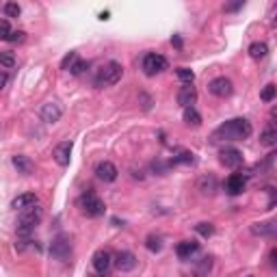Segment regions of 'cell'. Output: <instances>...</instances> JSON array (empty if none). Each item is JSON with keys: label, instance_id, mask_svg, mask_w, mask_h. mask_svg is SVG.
<instances>
[{"label": "cell", "instance_id": "obj_20", "mask_svg": "<svg viewBox=\"0 0 277 277\" xmlns=\"http://www.w3.org/2000/svg\"><path fill=\"white\" fill-rule=\"evenodd\" d=\"M260 143L266 145V148H273V145L277 143V130H275V124L269 122V126H266L264 130H262L260 134Z\"/></svg>", "mask_w": 277, "mask_h": 277}, {"label": "cell", "instance_id": "obj_38", "mask_svg": "<svg viewBox=\"0 0 277 277\" xmlns=\"http://www.w3.org/2000/svg\"><path fill=\"white\" fill-rule=\"evenodd\" d=\"M275 258H277V249L273 247V249L269 251V262H271V266H275V264H277V260H275Z\"/></svg>", "mask_w": 277, "mask_h": 277}, {"label": "cell", "instance_id": "obj_40", "mask_svg": "<svg viewBox=\"0 0 277 277\" xmlns=\"http://www.w3.org/2000/svg\"><path fill=\"white\" fill-rule=\"evenodd\" d=\"M171 43H173L175 48H182V39H180L178 35H173V37H171Z\"/></svg>", "mask_w": 277, "mask_h": 277}, {"label": "cell", "instance_id": "obj_16", "mask_svg": "<svg viewBox=\"0 0 277 277\" xmlns=\"http://www.w3.org/2000/svg\"><path fill=\"white\" fill-rule=\"evenodd\" d=\"M197 251H199V243H195V240H182V243H178V247H175V254L182 260H191Z\"/></svg>", "mask_w": 277, "mask_h": 277}, {"label": "cell", "instance_id": "obj_31", "mask_svg": "<svg viewBox=\"0 0 277 277\" xmlns=\"http://www.w3.org/2000/svg\"><path fill=\"white\" fill-rule=\"evenodd\" d=\"M145 247H148L149 251H160V249H163V243H160L158 236H148V240H145Z\"/></svg>", "mask_w": 277, "mask_h": 277}, {"label": "cell", "instance_id": "obj_3", "mask_svg": "<svg viewBox=\"0 0 277 277\" xmlns=\"http://www.w3.org/2000/svg\"><path fill=\"white\" fill-rule=\"evenodd\" d=\"M78 208H80V213L83 214H87V216H91V219H95V216H102L104 214V210H107V206H104V201L98 197L95 193H83L78 197Z\"/></svg>", "mask_w": 277, "mask_h": 277}, {"label": "cell", "instance_id": "obj_22", "mask_svg": "<svg viewBox=\"0 0 277 277\" xmlns=\"http://www.w3.org/2000/svg\"><path fill=\"white\" fill-rule=\"evenodd\" d=\"M193 163H195L193 152H180L171 158V165H193Z\"/></svg>", "mask_w": 277, "mask_h": 277}, {"label": "cell", "instance_id": "obj_1", "mask_svg": "<svg viewBox=\"0 0 277 277\" xmlns=\"http://www.w3.org/2000/svg\"><path fill=\"white\" fill-rule=\"evenodd\" d=\"M251 132H254V126H251L249 119L236 117V119H230V122L221 124L219 128L214 130V139L243 141V139H247V137H251Z\"/></svg>", "mask_w": 277, "mask_h": 277}, {"label": "cell", "instance_id": "obj_34", "mask_svg": "<svg viewBox=\"0 0 277 277\" xmlns=\"http://www.w3.org/2000/svg\"><path fill=\"white\" fill-rule=\"evenodd\" d=\"M9 35H11V24H9V20H0V39L7 42Z\"/></svg>", "mask_w": 277, "mask_h": 277}, {"label": "cell", "instance_id": "obj_33", "mask_svg": "<svg viewBox=\"0 0 277 277\" xmlns=\"http://www.w3.org/2000/svg\"><path fill=\"white\" fill-rule=\"evenodd\" d=\"M76 61H78V54H76V52H69V54H65V57H63V61H61V69H69V67H72V65L76 63Z\"/></svg>", "mask_w": 277, "mask_h": 277}, {"label": "cell", "instance_id": "obj_14", "mask_svg": "<svg viewBox=\"0 0 277 277\" xmlns=\"http://www.w3.org/2000/svg\"><path fill=\"white\" fill-rule=\"evenodd\" d=\"M195 102H197V91H195V87L193 85H184L178 91V104L182 108H191Z\"/></svg>", "mask_w": 277, "mask_h": 277}, {"label": "cell", "instance_id": "obj_23", "mask_svg": "<svg viewBox=\"0 0 277 277\" xmlns=\"http://www.w3.org/2000/svg\"><path fill=\"white\" fill-rule=\"evenodd\" d=\"M184 122L189 124V126H201V115H199L193 107H191V108H184Z\"/></svg>", "mask_w": 277, "mask_h": 277}, {"label": "cell", "instance_id": "obj_19", "mask_svg": "<svg viewBox=\"0 0 277 277\" xmlns=\"http://www.w3.org/2000/svg\"><path fill=\"white\" fill-rule=\"evenodd\" d=\"M275 232H277L275 221H262V223L251 225V234L254 236H275Z\"/></svg>", "mask_w": 277, "mask_h": 277}, {"label": "cell", "instance_id": "obj_39", "mask_svg": "<svg viewBox=\"0 0 277 277\" xmlns=\"http://www.w3.org/2000/svg\"><path fill=\"white\" fill-rule=\"evenodd\" d=\"M238 9H243V0H240V2H236V4H228V7H225V11H238Z\"/></svg>", "mask_w": 277, "mask_h": 277}, {"label": "cell", "instance_id": "obj_11", "mask_svg": "<svg viewBox=\"0 0 277 277\" xmlns=\"http://www.w3.org/2000/svg\"><path fill=\"white\" fill-rule=\"evenodd\" d=\"M221 163L225 165V167H230V169H236V167H240L243 165V154L238 152L236 148H225V149H221Z\"/></svg>", "mask_w": 277, "mask_h": 277}, {"label": "cell", "instance_id": "obj_2", "mask_svg": "<svg viewBox=\"0 0 277 277\" xmlns=\"http://www.w3.org/2000/svg\"><path fill=\"white\" fill-rule=\"evenodd\" d=\"M42 216H43V208L39 204L22 210L18 216V238H31V234L39 225V221H42Z\"/></svg>", "mask_w": 277, "mask_h": 277}, {"label": "cell", "instance_id": "obj_27", "mask_svg": "<svg viewBox=\"0 0 277 277\" xmlns=\"http://www.w3.org/2000/svg\"><path fill=\"white\" fill-rule=\"evenodd\" d=\"M210 269H213V258H210V256H206V258H201L199 266H197V275H199V277L208 275Z\"/></svg>", "mask_w": 277, "mask_h": 277}, {"label": "cell", "instance_id": "obj_26", "mask_svg": "<svg viewBox=\"0 0 277 277\" xmlns=\"http://www.w3.org/2000/svg\"><path fill=\"white\" fill-rule=\"evenodd\" d=\"M2 11H4V16H7V18H20V13H22V7H20L18 2H4Z\"/></svg>", "mask_w": 277, "mask_h": 277}, {"label": "cell", "instance_id": "obj_32", "mask_svg": "<svg viewBox=\"0 0 277 277\" xmlns=\"http://www.w3.org/2000/svg\"><path fill=\"white\" fill-rule=\"evenodd\" d=\"M199 189H201V193H213V189H214V178L210 175V178H201L199 180Z\"/></svg>", "mask_w": 277, "mask_h": 277}, {"label": "cell", "instance_id": "obj_30", "mask_svg": "<svg viewBox=\"0 0 277 277\" xmlns=\"http://www.w3.org/2000/svg\"><path fill=\"white\" fill-rule=\"evenodd\" d=\"M85 69H89V63L80 61V59H78V61L69 67V74H72V76H80V74H85Z\"/></svg>", "mask_w": 277, "mask_h": 277}, {"label": "cell", "instance_id": "obj_12", "mask_svg": "<svg viewBox=\"0 0 277 277\" xmlns=\"http://www.w3.org/2000/svg\"><path fill=\"white\" fill-rule=\"evenodd\" d=\"M52 158L57 160V165L67 167L69 158H72V141H63V143H59L57 148H54V152H52Z\"/></svg>", "mask_w": 277, "mask_h": 277}, {"label": "cell", "instance_id": "obj_13", "mask_svg": "<svg viewBox=\"0 0 277 277\" xmlns=\"http://www.w3.org/2000/svg\"><path fill=\"white\" fill-rule=\"evenodd\" d=\"M245 186H247V175L232 173L228 178V182H225V191H228L230 195H240L245 191Z\"/></svg>", "mask_w": 277, "mask_h": 277}, {"label": "cell", "instance_id": "obj_24", "mask_svg": "<svg viewBox=\"0 0 277 277\" xmlns=\"http://www.w3.org/2000/svg\"><path fill=\"white\" fill-rule=\"evenodd\" d=\"M175 76L182 80L184 85H193V80H195L193 69H189V67H178V69H175Z\"/></svg>", "mask_w": 277, "mask_h": 277}, {"label": "cell", "instance_id": "obj_17", "mask_svg": "<svg viewBox=\"0 0 277 277\" xmlns=\"http://www.w3.org/2000/svg\"><path fill=\"white\" fill-rule=\"evenodd\" d=\"M37 201L39 199H37V195H35V193H22V195H18V197L11 201V208L22 213V210L31 208V206H37Z\"/></svg>", "mask_w": 277, "mask_h": 277}, {"label": "cell", "instance_id": "obj_36", "mask_svg": "<svg viewBox=\"0 0 277 277\" xmlns=\"http://www.w3.org/2000/svg\"><path fill=\"white\" fill-rule=\"evenodd\" d=\"M28 243H31V238H18L16 240V251H26Z\"/></svg>", "mask_w": 277, "mask_h": 277}, {"label": "cell", "instance_id": "obj_7", "mask_svg": "<svg viewBox=\"0 0 277 277\" xmlns=\"http://www.w3.org/2000/svg\"><path fill=\"white\" fill-rule=\"evenodd\" d=\"M208 91L213 95H216V98H230L232 91H234V85H232L230 78L219 76V78H213L208 83Z\"/></svg>", "mask_w": 277, "mask_h": 277}, {"label": "cell", "instance_id": "obj_29", "mask_svg": "<svg viewBox=\"0 0 277 277\" xmlns=\"http://www.w3.org/2000/svg\"><path fill=\"white\" fill-rule=\"evenodd\" d=\"M275 93H277V89H275V85H266L264 89H262V93H260V98L264 100V102H273L275 100Z\"/></svg>", "mask_w": 277, "mask_h": 277}, {"label": "cell", "instance_id": "obj_18", "mask_svg": "<svg viewBox=\"0 0 277 277\" xmlns=\"http://www.w3.org/2000/svg\"><path fill=\"white\" fill-rule=\"evenodd\" d=\"M11 163H13V167L18 169V173H22V175H28L33 171V160L28 158V156H24V154H16L11 158Z\"/></svg>", "mask_w": 277, "mask_h": 277}, {"label": "cell", "instance_id": "obj_25", "mask_svg": "<svg viewBox=\"0 0 277 277\" xmlns=\"http://www.w3.org/2000/svg\"><path fill=\"white\" fill-rule=\"evenodd\" d=\"M0 67H4V69L16 67V54L13 52H0Z\"/></svg>", "mask_w": 277, "mask_h": 277}, {"label": "cell", "instance_id": "obj_21", "mask_svg": "<svg viewBox=\"0 0 277 277\" xmlns=\"http://www.w3.org/2000/svg\"><path fill=\"white\" fill-rule=\"evenodd\" d=\"M249 54L254 59H264L266 54H269V46H266L264 42H254L249 46Z\"/></svg>", "mask_w": 277, "mask_h": 277}, {"label": "cell", "instance_id": "obj_6", "mask_svg": "<svg viewBox=\"0 0 277 277\" xmlns=\"http://www.w3.org/2000/svg\"><path fill=\"white\" fill-rule=\"evenodd\" d=\"M50 254H52L54 260H61V262L69 260V256H72V243H69L67 236L59 234L57 238L52 240V245H50Z\"/></svg>", "mask_w": 277, "mask_h": 277}, {"label": "cell", "instance_id": "obj_28", "mask_svg": "<svg viewBox=\"0 0 277 277\" xmlns=\"http://www.w3.org/2000/svg\"><path fill=\"white\" fill-rule=\"evenodd\" d=\"M195 232L201 234L204 238H208V236L214 234V225L213 223H199V225H195Z\"/></svg>", "mask_w": 277, "mask_h": 277}, {"label": "cell", "instance_id": "obj_4", "mask_svg": "<svg viewBox=\"0 0 277 277\" xmlns=\"http://www.w3.org/2000/svg\"><path fill=\"white\" fill-rule=\"evenodd\" d=\"M122 76H124L122 63L108 61L102 69H100L98 78H95V87H104V85H117L119 80H122Z\"/></svg>", "mask_w": 277, "mask_h": 277}, {"label": "cell", "instance_id": "obj_10", "mask_svg": "<svg viewBox=\"0 0 277 277\" xmlns=\"http://www.w3.org/2000/svg\"><path fill=\"white\" fill-rule=\"evenodd\" d=\"M113 264L117 266V271L128 273V271H132L134 266H137V256H134L132 251H119L117 258L113 260Z\"/></svg>", "mask_w": 277, "mask_h": 277}, {"label": "cell", "instance_id": "obj_5", "mask_svg": "<svg viewBox=\"0 0 277 277\" xmlns=\"http://www.w3.org/2000/svg\"><path fill=\"white\" fill-rule=\"evenodd\" d=\"M141 67H143V72L148 74V76H156V74L165 72V69L169 67L167 59L163 57V54L158 52H148L143 57V63H141Z\"/></svg>", "mask_w": 277, "mask_h": 277}, {"label": "cell", "instance_id": "obj_37", "mask_svg": "<svg viewBox=\"0 0 277 277\" xmlns=\"http://www.w3.org/2000/svg\"><path fill=\"white\" fill-rule=\"evenodd\" d=\"M7 83H9V74L0 69V91H2V89L7 87Z\"/></svg>", "mask_w": 277, "mask_h": 277}, {"label": "cell", "instance_id": "obj_9", "mask_svg": "<svg viewBox=\"0 0 277 277\" xmlns=\"http://www.w3.org/2000/svg\"><path fill=\"white\" fill-rule=\"evenodd\" d=\"M95 175H98L102 182H115L117 175H119V171L110 160H102V163L95 165Z\"/></svg>", "mask_w": 277, "mask_h": 277}, {"label": "cell", "instance_id": "obj_35", "mask_svg": "<svg viewBox=\"0 0 277 277\" xmlns=\"http://www.w3.org/2000/svg\"><path fill=\"white\" fill-rule=\"evenodd\" d=\"M26 39V33L24 31H11V35L7 37V42H13V43H22Z\"/></svg>", "mask_w": 277, "mask_h": 277}, {"label": "cell", "instance_id": "obj_8", "mask_svg": "<svg viewBox=\"0 0 277 277\" xmlns=\"http://www.w3.org/2000/svg\"><path fill=\"white\" fill-rule=\"evenodd\" d=\"M91 264H93V269L98 271L100 275L107 277V273L110 271V266H113V256H110L107 249H98L93 254V258H91Z\"/></svg>", "mask_w": 277, "mask_h": 277}, {"label": "cell", "instance_id": "obj_15", "mask_svg": "<svg viewBox=\"0 0 277 277\" xmlns=\"http://www.w3.org/2000/svg\"><path fill=\"white\" fill-rule=\"evenodd\" d=\"M61 113H63V110H61V107H59L57 102H46L42 107V119L46 124H57L59 119H61Z\"/></svg>", "mask_w": 277, "mask_h": 277}]
</instances>
